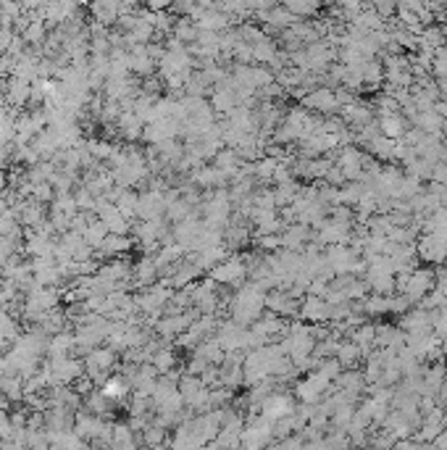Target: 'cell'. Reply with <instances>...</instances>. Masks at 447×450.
<instances>
[{
    "instance_id": "8992f818",
    "label": "cell",
    "mask_w": 447,
    "mask_h": 450,
    "mask_svg": "<svg viewBox=\"0 0 447 450\" xmlns=\"http://www.w3.org/2000/svg\"><path fill=\"white\" fill-rule=\"evenodd\" d=\"M334 390V382L329 379L327 374H321L318 369H313L302 382H298V397L302 403H318L321 397H327V393Z\"/></svg>"
},
{
    "instance_id": "e575fe53",
    "label": "cell",
    "mask_w": 447,
    "mask_h": 450,
    "mask_svg": "<svg viewBox=\"0 0 447 450\" xmlns=\"http://www.w3.org/2000/svg\"><path fill=\"white\" fill-rule=\"evenodd\" d=\"M143 440H145V445H163V442H166V426H161V424H147Z\"/></svg>"
},
{
    "instance_id": "ac0fdd59",
    "label": "cell",
    "mask_w": 447,
    "mask_h": 450,
    "mask_svg": "<svg viewBox=\"0 0 447 450\" xmlns=\"http://www.w3.org/2000/svg\"><path fill=\"white\" fill-rule=\"evenodd\" d=\"M100 393H103L108 400H113V403L127 400V395L131 393L129 377H127V374H111V377L103 382V387H100Z\"/></svg>"
},
{
    "instance_id": "f546056e",
    "label": "cell",
    "mask_w": 447,
    "mask_h": 450,
    "mask_svg": "<svg viewBox=\"0 0 447 450\" xmlns=\"http://www.w3.org/2000/svg\"><path fill=\"white\" fill-rule=\"evenodd\" d=\"M216 166L232 179V177L242 169V159L237 156V150H232V147H229V150H219V153H216Z\"/></svg>"
},
{
    "instance_id": "8d00e7d4",
    "label": "cell",
    "mask_w": 447,
    "mask_h": 450,
    "mask_svg": "<svg viewBox=\"0 0 447 450\" xmlns=\"http://www.w3.org/2000/svg\"><path fill=\"white\" fill-rule=\"evenodd\" d=\"M171 3H174V0H147V8H150V11H163V8H169Z\"/></svg>"
},
{
    "instance_id": "d6a6232c",
    "label": "cell",
    "mask_w": 447,
    "mask_h": 450,
    "mask_svg": "<svg viewBox=\"0 0 447 450\" xmlns=\"http://www.w3.org/2000/svg\"><path fill=\"white\" fill-rule=\"evenodd\" d=\"M131 424H113L111 426V445L116 448H131L134 445V437H131Z\"/></svg>"
},
{
    "instance_id": "6da1fadb",
    "label": "cell",
    "mask_w": 447,
    "mask_h": 450,
    "mask_svg": "<svg viewBox=\"0 0 447 450\" xmlns=\"http://www.w3.org/2000/svg\"><path fill=\"white\" fill-rule=\"evenodd\" d=\"M229 308H232V318L237 324H253L263 314V308H266V287L261 282L242 285L235 298H232Z\"/></svg>"
},
{
    "instance_id": "4fadbf2b",
    "label": "cell",
    "mask_w": 447,
    "mask_h": 450,
    "mask_svg": "<svg viewBox=\"0 0 447 450\" xmlns=\"http://www.w3.org/2000/svg\"><path fill=\"white\" fill-rule=\"evenodd\" d=\"M295 411V403H292V397L289 395H282V393H271V395L266 397L261 403V413L266 419H271V422H279V419H284Z\"/></svg>"
},
{
    "instance_id": "7402d4cb",
    "label": "cell",
    "mask_w": 447,
    "mask_h": 450,
    "mask_svg": "<svg viewBox=\"0 0 447 450\" xmlns=\"http://www.w3.org/2000/svg\"><path fill=\"white\" fill-rule=\"evenodd\" d=\"M334 358L340 361V366L342 369H353L358 361H363V350L358 348V345L350 340V337H342L340 340V345H337V353H334Z\"/></svg>"
},
{
    "instance_id": "9a60e30c",
    "label": "cell",
    "mask_w": 447,
    "mask_h": 450,
    "mask_svg": "<svg viewBox=\"0 0 447 450\" xmlns=\"http://www.w3.org/2000/svg\"><path fill=\"white\" fill-rule=\"evenodd\" d=\"M16 213H19V222L24 226L37 229V226L45 222V203H39V200H35V198H26L16 206Z\"/></svg>"
},
{
    "instance_id": "7c38bea8",
    "label": "cell",
    "mask_w": 447,
    "mask_h": 450,
    "mask_svg": "<svg viewBox=\"0 0 447 450\" xmlns=\"http://www.w3.org/2000/svg\"><path fill=\"white\" fill-rule=\"evenodd\" d=\"M266 308L279 314V316H295L300 311V300L295 295H289L287 290L279 287V290L266 292Z\"/></svg>"
},
{
    "instance_id": "74e56055",
    "label": "cell",
    "mask_w": 447,
    "mask_h": 450,
    "mask_svg": "<svg viewBox=\"0 0 447 450\" xmlns=\"http://www.w3.org/2000/svg\"><path fill=\"white\" fill-rule=\"evenodd\" d=\"M6 185H8V179H6V174L0 172V192H3V190H6Z\"/></svg>"
},
{
    "instance_id": "52a82bcc",
    "label": "cell",
    "mask_w": 447,
    "mask_h": 450,
    "mask_svg": "<svg viewBox=\"0 0 447 450\" xmlns=\"http://www.w3.org/2000/svg\"><path fill=\"white\" fill-rule=\"evenodd\" d=\"M190 305L195 308L197 314H216L219 308V295H216V282L208 279V282H197V285H190Z\"/></svg>"
},
{
    "instance_id": "ffe728a7",
    "label": "cell",
    "mask_w": 447,
    "mask_h": 450,
    "mask_svg": "<svg viewBox=\"0 0 447 450\" xmlns=\"http://www.w3.org/2000/svg\"><path fill=\"white\" fill-rule=\"evenodd\" d=\"M379 129L387 137H394V140H400L408 129V119L403 111H390V114H379Z\"/></svg>"
},
{
    "instance_id": "30bf717a",
    "label": "cell",
    "mask_w": 447,
    "mask_h": 450,
    "mask_svg": "<svg viewBox=\"0 0 447 450\" xmlns=\"http://www.w3.org/2000/svg\"><path fill=\"white\" fill-rule=\"evenodd\" d=\"M166 206H169V198L163 190H150V192H143L137 198V216L147 222V219H161V213H166Z\"/></svg>"
},
{
    "instance_id": "4dcf8cb0",
    "label": "cell",
    "mask_w": 447,
    "mask_h": 450,
    "mask_svg": "<svg viewBox=\"0 0 447 450\" xmlns=\"http://www.w3.org/2000/svg\"><path fill=\"white\" fill-rule=\"evenodd\" d=\"M150 363L158 369V374H169L176 366V356H174L171 348H156L153 356H150Z\"/></svg>"
},
{
    "instance_id": "836d02e7",
    "label": "cell",
    "mask_w": 447,
    "mask_h": 450,
    "mask_svg": "<svg viewBox=\"0 0 447 450\" xmlns=\"http://www.w3.org/2000/svg\"><path fill=\"white\" fill-rule=\"evenodd\" d=\"M111 406H113V400H108L100 390H90V393H87V411H90V413L105 416V413L111 411Z\"/></svg>"
},
{
    "instance_id": "d590c367",
    "label": "cell",
    "mask_w": 447,
    "mask_h": 450,
    "mask_svg": "<svg viewBox=\"0 0 447 450\" xmlns=\"http://www.w3.org/2000/svg\"><path fill=\"white\" fill-rule=\"evenodd\" d=\"M429 182H437V185H447V161H437V163H434Z\"/></svg>"
},
{
    "instance_id": "d4e9b609",
    "label": "cell",
    "mask_w": 447,
    "mask_h": 450,
    "mask_svg": "<svg viewBox=\"0 0 447 450\" xmlns=\"http://www.w3.org/2000/svg\"><path fill=\"white\" fill-rule=\"evenodd\" d=\"M51 358H64L74 353V334L71 332H55L51 340H48V350H45Z\"/></svg>"
},
{
    "instance_id": "cb8c5ba5",
    "label": "cell",
    "mask_w": 447,
    "mask_h": 450,
    "mask_svg": "<svg viewBox=\"0 0 447 450\" xmlns=\"http://www.w3.org/2000/svg\"><path fill=\"white\" fill-rule=\"evenodd\" d=\"M282 6H284L298 21H302V19H313V16L321 14V0H282Z\"/></svg>"
},
{
    "instance_id": "44dd1931",
    "label": "cell",
    "mask_w": 447,
    "mask_h": 450,
    "mask_svg": "<svg viewBox=\"0 0 447 450\" xmlns=\"http://www.w3.org/2000/svg\"><path fill=\"white\" fill-rule=\"evenodd\" d=\"M92 16H95L98 24L111 27V24H116L118 16H121V6L113 3V0H95L92 3Z\"/></svg>"
},
{
    "instance_id": "e0dca14e",
    "label": "cell",
    "mask_w": 447,
    "mask_h": 450,
    "mask_svg": "<svg viewBox=\"0 0 447 450\" xmlns=\"http://www.w3.org/2000/svg\"><path fill=\"white\" fill-rule=\"evenodd\" d=\"M3 100H6L8 106H13V108L26 106V103L32 100V82L13 77V80L8 82V87H6V95H3Z\"/></svg>"
},
{
    "instance_id": "277c9868",
    "label": "cell",
    "mask_w": 447,
    "mask_h": 450,
    "mask_svg": "<svg viewBox=\"0 0 447 450\" xmlns=\"http://www.w3.org/2000/svg\"><path fill=\"white\" fill-rule=\"evenodd\" d=\"M416 255L426 264H445L447 261V232H423L416 245Z\"/></svg>"
},
{
    "instance_id": "7a4b0ae2",
    "label": "cell",
    "mask_w": 447,
    "mask_h": 450,
    "mask_svg": "<svg viewBox=\"0 0 447 450\" xmlns=\"http://www.w3.org/2000/svg\"><path fill=\"white\" fill-rule=\"evenodd\" d=\"M113 369H116V350L113 348H92L84 356V374L95 384H103Z\"/></svg>"
},
{
    "instance_id": "4316f807",
    "label": "cell",
    "mask_w": 447,
    "mask_h": 450,
    "mask_svg": "<svg viewBox=\"0 0 447 450\" xmlns=\"http://www.w3.org/2000/svg\"><path fill=\"white\" fill-rule=\"evenodd\" d=\"M300 195V185L295 182V179H287V182H279L274 187V200H276V208H282V206H292L295 198Z\"/></svg>"
},
{
    "instance_id": "f35d334b",
    "label": "cell",
    "mask_w": 447,
    "mask_h": 450,
    "mask_svg": "<svg viewBox=\"0 0 447 450\" xmlns=\"http://www.w3.org/2000/svg\"><path fill=\"white\" fill-rule=\"evenodd\" d=\"M79 6H87V3H90V0H77Z\"/></svg>"
},
{
    "instance_id": "ba28073f",
    "label": "cell",
    "mask_w": 447,
    "mask_h": 450,
    "mask_svg": "<svg viewBox=\"0 0 447 450\" xmlns=\"http://www.w3.org/2000/svg\"><path fill=\"white\" fill-rule=\"evenodd\" d=\"M245 277H248L245 258H224L210 269V279L219 285H239Z\"/></svg>"
},
{
    "instance_id": "5bb4252c",
    "label": "cell",
    "mask_w": 447,
    "mask_h": 450,
    "mask_svg": "<svg viewBox=\"0 0 447 450\" xmlns=\"http://www.w3.org/2000/svg\"><path fill=\"white\" fill-rule=\"evenodd\" d=\"M282 248H289V251H302L308 242H311V226L300 224V222H289L284 235H282Z\"/></svg>"
},
{
    "instance_id": "8fae6325",
    "label": "cell",
    "mask_w": 447,
    "mask_h": 450,
    "mask_svg": "<svg viewBox=\"0 0 447 450\" xmlns=\"http://www.w3.org/2000/svg\"><path fill=\"white\" fill-rule=\"evenodd\" d=\"M305 321L311 324H324L331 318V303L327 298H318V295H308L305 300H300V311H298Z\"/></svg>"
},
{
    "instance_id": "603a6c76",
    "label": "cell",
    "mask_w": 447,
    "mask_h": 450,
    "mask_svg": "<svg viewBox=\"0 0 447 450\" xmlns=\"http://www.w3.org/2000/svg\"><path fill=\"white\" fill-rule=\"evenodd\" d=\"M226 174L213 163V166H200L195 172V177H192V182L195 185H200V187H210V190H219V187H224L226 185Z\"/></svg>"
},
{
    "instance_id": "5b68a950",
    "label": "cell",
    "mask_w": 447,
    "mask_h": 450,
    "mask_svg": "<svg viewBox=\"0 0 447 450\" xmlns=\"http://www.w3.org/2000/svg\"><path fill=\"white\" fill-rule=\"evenodd\" d=\"M302 106L313 114H321V116H334L340 114V100H337V87H313L308 90V95H302Z\"/></svg>"
},
{
    "instance_id": "9c48e42d",
    "label": "cell",
    "mask_w": 447,
    "mask_h": 450,
    "mask_svg": "<svg viewBox=\"0 0 447 450\" xmlns=\"http://www.w3.org/2000/svg\"><path fill=\"white\" fill-rule=\"evenodd\" d=\"M271 435H274V422L266 419V416H258V419H250V424L242 426V445L248 448H261L266 442H271Z\"/></svg>"
},
{
    "instance_id": "484cf974",
    "label": "cell",
    "mask_w": 447,
    "mask_h": 450,
    "mask_svg": "<svg viewBox=\"0 0 447 450\" xmlns=\"http://www.w3.org/2000/svg\"><path fill=\"white\" fill-rule=\"evenodd\" d=\"M108 235H111V232H108V226H105L103 219H90L87 226H84V232H82V237H84V242L90 245L92 251H98Z\"/></svg>"
},
{
    "instance_id": "f1b7e54d",
    "label": "cell",
    "mask_w": 447,
    "mask_h": 450,
    "mask_svg": "<svg viewBox=\"0 0 447 450\" xmlns=\"http://www.w3.org/2000/svg\"><path fill=\"white\" fill-rule=\"evenodd\" d=\"M45 27H48V24H45L39 16L29 19V24L21 29V37H24L26 45H42V42L48 40V32H45Z\"/></svg>"
},
{
    "instance_id": "83f0119b",
    "label": "cell",
    "mask_w": 447,
    "mask_h": 450,
    "mask_svg": "<svg viewBox=\"0 0 447 450\" xmlns=\"http://www.w3.org/2000/svg\"><path fill=\"white\" fill-rule=\"evenodd\" d=\"M129 248H131V240L127 235H108L98 251L103 253V255H108V258H116V255L127 253Z\"/></svg>"
},
{
    "instance_id": "d6986e66",
    "label": "cell",
    "mask_w": 447,
    "mask_h": 450,
    "mask_svg": "<svg viewBox=\"0 0 447 450\" xmlns=\"http://www.w3.org/2000/svg\"><path fill=\"white\" fill-rule=\"evenodd\" d=\"M158 277H161V271H158L156 258H140L131 266V279L137 287H150L153 282H158Z\"/></svg>"
},
{
    "instance_id": "3957f363",
    "label": "cell",
    "mask_w": 447,
    "mask_h": 450,
    "mask_svg": "<svg viewBox=\"0 0 447 450\" xmlns=\"http://www.w3.org/2000/svg\"><path fill=\"white\" fill-rule=\"evenodd\" d=\"M229 216H232V195L221 192V187H219L216 195L203 203V224L221 232L229 224Z\"/></svg>"
},
{
    "instance_id": "1f68e13d",
    "label": "cell",
    "mask_w": 447,
    "mask_h": 450,
    "mask_svg": "<svg viewBox=\"0 0 447 450\" xmlns=\"http://www.w3.org/2000/svg\"><path fill=\"white\" fill-rule=\"evenodd\" d=\"M197 35H200V29H197V24L190 16L182 19V21H176V27H174V37L179 42H184V45H192L197 40Z\"/></svg>"
},
{
    "instance_id": "2e32d148",
    "label": "cell",
    "mask_w": 447,
    "mask_h": 450,
    "mask_svg": "<svg viewBox=\"0 0 447 450\" xmlns=\"http://www.w3.org/2000/svg\"><path fill=\"white\" fill-rule=\"evenodd\" d=\"M156 58L150 55L147 51V45H131L129 51V69L134 74H140V77H150L153 74V69H156Z\"/></svg>"
}]
</instances>
